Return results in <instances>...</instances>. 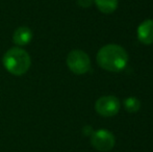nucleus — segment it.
I'll return each mask as SVG.
<instances>
[{
	"mask_svg": "<svg viewBox=\"0 0 153 152\" xmlns=\"http://www.w3.org/2000/svg\"><path fill=\"white\" fill-rule=\"evenodd\" d=\"M96 59L102 69L109 72H120L126 68L129 57L122 46L108 44L98 51Z\"/></svg>",
	"mask_w": 153,
	"mask_h": 152,
	"instance_id": "1",
	"label": "nucleus"
},
{
	"mask_svg": "<svg viewBox=\"0 0 153 152\" xmlns=\"http://www.w3.org/2000/svg\"><path fill=\"white\" fill-rule=\"evenodd\" d=\"M2 64L8 73L21 76L29 70L31 66V59L24 49L14 47L4 53Z\"/></svg>",
	"mask_w": 153,
	"mask_h": 152,
	"instance_id": "2",
	"label": "nucleus"
},
{
	"mask_svg": "<svg viewBox=\"0 0 153 152\" xmlns=\"http://www.w3.org/2000/svg\"><path fill=\"white\" fill-rule=\"evenodd\" d=\"M67 66L74 74H85L91 68L90 56L82 50L74 49L70 51L67 56Z\"/></svg>",
	"mask_w": 153,
	"mask_h": 152,
	"instance_id": "3",
	"label": "nucleus"
},
{
	"mask_svg": "<svg viewBox=\"0 0 153 152\" xmlns=\"http://www.w3.org/2000/svg\"><path fill=\"white\" fill-rule=\"evenodd\" d=\"M91 144L96 150L107 152L115 147V136L107 129H99L91 136Z\"/></svg>",
	"mask_w": 153,
	"mask_h": 152,
	"instance_id": "4",
	"label": "nucleus"
},
{
	"mask_svg": "<svg viewBox=\"0 0 153 152\" xmlns=\"http://www.w3.org/2000/svg\"><path fill=\"white\" fill-rule=\"evenodd\" d=\"M120 108V100L115 96H103L95 103V110L102 117H113L117 115Z\"/></svg>",
	"mask_w": 153,
	"mask_h": 152,
	"instance_id": "5",
	"label": "nucleus"
},
{
	"mask_svg": "<svg viewBox=\"0 0 153 152\" xmlns=\"http://www.w3.org/2000/svg\"><path fill=\"white\" fill-rule=\"evenodd\" d=\"M139 41L144 45L153 44V20H145L139 25L137 30Z\"/></svg>",
	"mask_w": 153,
	"mask_h": 152,
	"instance_id": "6",
	"label": "nucleus"
},
{
	"mask_svg": "<svg viewBox=\"0 0 153 152\" xmlns=\"http://www.w3.org/2000/svg\"><path fill=\"white\" fill-rule=\"evenodd\" d=\"M32 40V31L30 28L26 26L18 27L14 31L13 35V41L18 46H26Z\"/></svg>",
	"mask_w": 153,
	"mask_h": 152,
	"instance_id": "7",
	"label": "nucleus"
},
{
	"mask_svg": "<svg viewBox=\"0 0 153 152\" xmlns=\"http://www.w3.org/2000/svg\"><path fill=\"white\" fill-rule=\"evenodd\" d=\"M94 2L103 14H111L118 7V0H94Z\"/></svg>",
	"mask_w": 153,
	"mask_h": 152,
	"instance_id": "8",
	"label": "nucleus"
},
{
	"mask_svg": "<svg viewBox=\"0 0 153 152\" xmlns=\"http://www.w3.org/2000/svg\"><path fill=\"white\" fill-rule=\"evenodd\" d=\"M124 108L128 113H137L141 108V102L137 98L135 97H128L123 102Z\"/></svg>",
	"mask_w": 153,
	"mask_h": 152,
	"instance_id": "9",
	"label": "nucleus"
},
{
	"mask_svg": "<svg viewBox=\"0 0 153 152\" xmlns=\"http://www.w3.org/2000/svg\"><path fill=\"white\" fill-rule=\"evenodd\" d=\"M77 3L79 6L83 8H88L94 3V0H77Z\"/></svg>",
	"mask_w": 153,
	"mask_h": 152,
	"instance_id": "10",
	"label": "nucleus"
},
{
	"mask_svg": "<svg viewBox=\"0 0 153 152\" xmlns=\"http://www.w3.org/2000/svg\"><path fill=\"white\" fill-rule=\"evenodd\" d=\"M82 132H83V134L85 136H92L93 134V132H94V129L92 128V126H90V125H85V127L82 128Z\"/></svg>",
	"mask_w": 153,
	"mask_h": 152,
	"instance_id": "11",
	"label": "nucleus"
}]
</instances>
